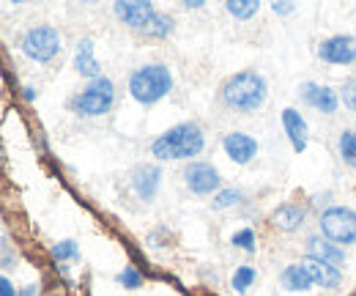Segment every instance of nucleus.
I'll use <instances>...</instances> for the list:
<instances>
[{"instance_id":"obj_1","label":"nucleus","mask_w":356,"mask_h":296,"mask_svg":"<svg viewBox=\"0 0 356 296\" xmlns=\"http://www.w3.org/2000/svg\"><path fill=\"white\" fill-rule=\"evenodd\" d=\"M266 91H269V88H266L263 74H258V71H252V69L227 77V80L222 82V88H219L222 102H225L230 110L244 113V115H247V113H255V110L266 102Z\"/></svg>"},{"instance_id":"obj_2","label":"nucleus","mask_w":356,"mask_h":296,"mask_svg":"<svg viewBox=\"0 0 356 296\" xmlns=\"http://www.w3.org/2000/svg\"><path fill=\"white\" fill-rule=\"evenodd\" d=\"M200 151H203V132L192 121L168 129L151 143V154L157 159H189V157H197Z\"/></svg>"},{"instance_id":"obj_3","label":"nucleus","mask_w":356,"mask_h":296,"mask_svg":"<svg viewBox=\"0 0 356 296\" xmlns=\"http://www.w3.org/2000/svg\"><path fill=\"white\" fill-rule=\"evenodd\" d=\"M173 88V74L165 63H146L129 77V91L140 104H154Z\"/></svg>"},{"instance_id":"obj_4","label":"nucleus","mask_w":356,"mask_h":296,"mask_svg":"<svg viewBox=\"0 0 356 296\" xmlns=\"http://www.w3.org/2000/svg\"><path fill=\"white\" fill-rule=\"evenodd\" d=\"M113 102H115L113 82L107 77H99V80H91V85L71 99V110L77 115H104L110 113Z\"/></svg>"},{"instance_id":"obj_5","label":"nucleus","mask_w":356,"mask_h":296,"mask_svg":"<svg viewBox=\"0 0 356 296\" xmlns=\"http://www.w3.org/2000/svg\"><path fill=\"white\" fill-rule=\"evenodd\" d=\"M22 52L36 63H49L60 52V33L49 25H36L22 36Z\"/></svg>"},{"instance_id":"obj_6","label":"nucleus","mask_w":356,"mask_h":296,"mask_svg":"<svg viewBox=\"0 0 356 296\" xmlns=\"http://www.w3.org/2000/svg\"><path fill=\"white\" fill-rule=\"evenodd\" d=\"M321 231L335 244H351L356 242V212L348 206H332L321 217Z\"/></svg>"},{"instance_id":"obj_7","label":"nucleus","mask_w":356,"mask_h":296,"mask_svg":"<svg viewBox=\"0 0 356 296\" xmlns=\"http://www.w3.org/2000/svg\"><path fill=\"white\" fill-rule=\"evenodd\" d=\"M318 58L326 60V63H335V66H348L356 60V38L354 36H332L326 41L318 44Z\"/></svg>"},{"instance_id":"obj_8","label":"nucleus","mask_w":356,"mask_h":296,"mask_svg":"<svg viewBox=\"0 0 356 296\" xmlns=\"http://www.w3.org/2000/svg\"><path fill=\"white\" fill-rule=\"evenodd\" d=\"M183 181L194 195H211L219 190V173L208 162H189L183 170Z\"/></svg>"},{"instance_id":"obj_9","label":"nucleus","mask_w":356,"mask_h":296,"mask_svg":"<svg viewBox=\"0 0 356 296\" xmlns=\"http://www.w3.org/2000/svg\"><path fill=\"white\" fill-rule=\"evenodd\" d=\"M299 93H302V99H304L310 107H315L318 113H324V115H332V113H337V104H340V99H337V91H332L329 85L304 82Z\"/></svg>"},{"instance_id":"obj_10","label":"nucleus","mask_w":356,"mask_h":296,"mask_svg":"<svg viewBox=\"0 0 356 296\" xmlns=\"http://www.w3.org/2000/svg\"><path fill=\"white\" fill-rule=\"evenodd\" d=\"M115 14L124 19V25L135 30H146V25L154 19L157 8L146 0H132V3H115Z\"/></svg>"},{"instance_id":"obj_11","label":"nucleus","mask_w":356,"mask_h":296,"mask_svg":"<svg viewBox=\"0 0 356 296\" xmlns=\"http://www.w3.org/2000/svg\"><path fill=\"white\" fill-rule=\"evenodd\" d=\"M222 146H225V154H227L233 162H238V165L252 162V157L258 154L255 137H249V135H244V132H230V135H225Z\"/></svg>"},{"instance_id":"obj_12","label":"nucleus","mask_w":356,"mask_h":296,"mask_svg":"<svg viewBox=\"0 0 356 296\" xmlns=\"http://www.w3.org/2000/svg\"><path fill=\"white\" fill-rule=\"evenodd\" d=\"M302 266H304V272L310 275L313 286H321V288H337V286H340V280H343V275H340V269H337V266H332V264H326V261H318V258H313V255H307V258L302 261Z\"/></svg>"},{"instance_id":"obj_13","label":"nucleus","mask_w":356,"mask_h":296,"mask_svg":"<svg viewBox=\"0 0 356 296\" xmlns=\"http://www.w3.org/2000/svg\"><path fill=\"white\" fill-rule=\"evenodd\" d=\"M159 181H162V170H159L157 165H140V168H135V173H132V187H135V192H137L143 201H151V198L157 195Z\"/></svg>"},{"instance_id":"obj_14","label":"nucleus","mask_w":356,"mask_h":296,"mask_svg":"<svg viewBox=\"0 0 356 296\" xmlns=\"http://www.w3.org/2000/svg\"><path fill=\"white\" fill-rule=\"evenodd\" d=\"M74 69H77L82 77H91V80H99V77H102V66H99L96 58H93V41H91V38H80V41H77V49H74Z\"/></svg>"},{"instance_id":"obj_15","label":"nucleus","mask_w":356,"mask_h":296,"mask_svg":"<svg viewBox=\"0 0 356 296\" xmlns=\"http://www.w3.org/2000/svg\"><path fill=\"white\" fill-rule=\"evenodd\" d=\"M282 124H285V132H288V137H291L293 151H304V148H307V137H310L307 121H304L293 107H288V110H282Z\"/></svg>"},{"instance_id":"obj_16","label":"nucleus","mask_w":356,"mask_h":296,"mask_svg":"<svg viewBox=\"0 0 356 296\" xmlns=\"http://www.w3.org/2000/svg\"><path fill=\"white\" fill-rule=\"evenodd\" d=\"M307 253H310L313 258H318V261H326V264L337 266V269L346 264V253H343V247H337L335 242L321 239V236L307 239Z\"/></svg>"},{"instance_id":"obj_17","label":"nucleus","mask_w":356,"mask_h":296,"mask_svg":"<svg viewBox=\"0 0 356 296\" xmlns=\"http://www.w3.org/2000/svg\"><path fill=\"white\" fill-rule=\"evenodd\" d=\"M304 217H307V212H304L299 203H285V206H280V209L271 214V223H274L280 231L291 234V231H296V228L304 223Z\"/></svg>"},{"instance_id":"obj_18","label":"nucleus","mask_w":356,"mask_h":296,"mask_svg":"<svg viewBox=\"0 0 356 296\" xmlns=\"http://www.w3.org/2000/svg\"><path fill=\"white\" fill-rule=\"evenodd\" d=\"M282 286H285L288 291H310V288H313V280H310V275L304 272L302 264H291V266H285V272H282Z\"/></svg>"},{"instance_id":"obj_19","label":"nucleus","mask_w":356,"mask_h":296,"mask_svg":"<svg viewBox=\"0 0 356 296\" xmlns=\"http://www.w3.org/2000/svg\"><path fill=\"white\" fill-rule=\"evenodd\" d=\"M146 36H151V38H165V36H170L173 33V16H168V14H162V11H157L154 14V19L146 25V30H143Z\"/></svg>"},{"instance_id":"obj_20","label":"nucleus","mask_w":356,"mask_h":296,"mask_svg":"<svg viewBox=\"0 0 356 296\" xmlns=\"http://www.w3.org/2000/svg\"><path fill=\"white\" fill-rule=\"evenodd\" d=\"M225 8H227V14H233L236 19H249V16L258 14L260 3H258V0H227Z\"/></svg>"},{"instance_id":"obj_21","label":"nucleus","mask_w":356,"mask_h":296,"mask_svg":"<svg viewBox=\"0 0 356 296\" xmlns=\"http://www.w3.org/2000/svg\"><path fill=\"white\" fill-rule=\"evenodd\" d=\"M340 157L356 168V129H346L343 135H340Z\"/></svg>"},{"instance_id":"obj_22","label":"nucleus","mask_w":356,"mask_h":296,"mask_svg":"<svg viewBox=\"0 0 356 296\" xmlns=\"http://www.w3.org/2000/svg\"><path fill=\"white\" fill-rule=\"evenodd\" d=\"M52 258H58V261H74V258H80V247H77V242H71V239L58 242V244L52 247Z\"/></svg>"},{"instance_id":"obj_23","label":"nucleus","mask_w":356,"mask_h":296,"mask_svg":"<svg viewBox=\"0 0 356 296\" xmlns=\"http://www.w3.org/2000/svg\"><path fill=\"white\" fill-rule=\"evenodd\" d=\"M252 283H255V269H252V266H238L236 275H233V291L244 294Z\"/></svg>"},{"instance_id":"obj_24","label":"nucleus","mask_w":356,"mask_h":296,"mask_svg":"<svg viewBox=\"0 0 356 296\" xmlns=\"http://www.w3.org/2000/svg\"><path fill=\"white\" fill-rule=\"evenodd\" d=\"M241 201V192L238 190H233V187H227V190H222V192H216V198L211 201V206L214 209H230L233 203H238Z\"/></svg>"},{"instance_id":"obj_25","label":"nucleus","mask_w":356,"mask_h":296,"mask_svg":"<svg viewBox=\"0 0 356 296\" xmlns=\"http://www.w3.org/2000/svg\"><path fill=\"white\" fill-rule=\"evenodd\" d=\"M230 244H233V247H241V250H247V253H255V231H252V228H241L238 234H233Z\"/></svg>"},{"instance_id":"obj_26","label":"nucleus","mask_w":356,"mask_h":296,"mask_svg":"<svg viewBox=\"0 0 356 296\" xmlns=\"http://www.w3.org/2000/svg\"><path fill=\"white\" fill-rule=\"evenodd\" d=\"M118 283H121L124 288H140L143 280H140V275H137L135 269H124V272L118 275Z\"/></svg>"},{"instance_id":"obj_27","label":"nucleus","mask_w":356,"mask_h":296,"mask_svg":"<svg viewBox=\"0 0 356 296\" xmlns=\"http://www.w3.org/2000/svg\"><path fill=\"white\" fill-rule=\"evenodd\" d=\"M343 102H346V107L356 110V80H348L343 85Z\"/></svg>"},{"instance_id":"obj_28","label":"nucleus","mask_w":356,"mask_h":296,"mask_svg":"<svg viewBox=\"0 0 356 296\" xmlns=\"http://www.w3.org/2000/svg\"><path fill=\"white\" fill-rule=\"evenodd\" d=\"M0 296H16L14 294V288H11V280H8V277L0 280Z\"/></svg>"},{"instance_id":"obj_29","label":"nucleus","mask_w":356,"mask_h":296,"mask_svg":"<svg viewBox=\"0 0 356 296\" xmlns=\"http://www.w3.org/2000/svg\"><path fill=\"white\" fill-rule=\"evenodd\" d=\"M271 8H274L277 14H291V11H293V3H274Z\"/></svg>"},{"instance_id":"obj_30","label":"nucleus","mask_w":356,"mask_h":296,"mask_svg":"<svg viewBox=\"0 0 356 296\" xmlns=\"http://www.w3.org/2000/svg\"><path fill=\"white\" fill-rule=\"evenodd\" d=\"M22 96H25V99H27V102H30V99H33V96H36V93H33V88H30V85H25V88H22Z\"/></svg>"},{"instance_id":"obj_31","label":"nucleus","mask_w":356,"mask_h":296,"mask_svg":"<svg viewBox=\"0 0 356 296\" xmlns=\"http://www.w3.org/2000/svg\"><path fill=\"white\" fill-rule=\"evenodd\" d=\"M19 296H38V291H36V286H27Z\"/></svg>"},{"instance_id":"obj_32","label":"nucleus","mask_w":356,"mask_h":296,"mask_svg":"<svg viewBox=\"0 0 356 296\" xmlns=\"http://www.w3.org/2000/svg\"><path fill=\"white\" fill-rule=\"evenodd\" d=\"M183 5H186V8H200V5H203V0H186Z\"/></svg>"}]
</instances>
